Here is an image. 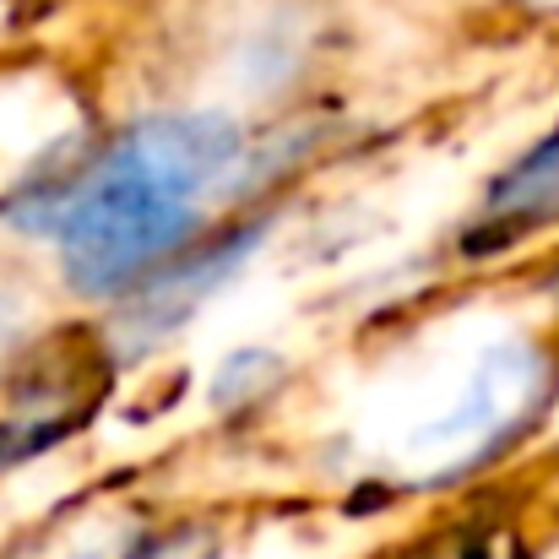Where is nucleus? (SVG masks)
Instances as JSON below:
<instances>
[{
    "label": "nucleus",
    "mask_w": 559,
    "mask_h": 559,
    "mask_svg": "<svg viewBox=\"0 0 559 559\" xmlns=\"http://www.w3.org/2000/svg\"><path fill=\"white\" fill-rule=\"evenodd\" d=\"M234 158L239 136L217 115L136 126L66 195L49 201L66 277L82 294H115L169 261L201 223L206 195L223 186Z\"/></svg>",
    "instance_id": "obj_1"
},
{
    "label": "nucleus",
    "mask_w": 559,
    "mask_h": 559,
    "mask_svg": "<svg viewBox=\"0 0 559 559\" xmlns=\"http://www.w3.org/2000/svg\"><path fill=\"white\" fill-rule=\"evenodd\" d=\"M549 365L527 343H495L478 354L473 374L462 380L456 402L413 429L407 440V467L418 478H451L462 467H478L495 445H506L544 402Z\"/></svg>",
    "instance_id": "obj_2"
},
{
    "label": "nucleus",
    "mask_w": 559,
    "mask_h": 559,
    "mask_svg": "<svg viewBox=\"0 0 559 559\" xmlns=\"http://www.w3.org/2000/svg\"><path fill=\"white\" fill-rule=\"evenodd\" d=\"M559 223V131L549 142H538L516 169H506L489 201H484V234L495 239H516L533 228H555Z\"/></svg>",
    "instance_id": "obj_3"
},
{
    "label": "nucleus",
    "mask_w": 559,
    "mask_h": 559,
    "mask_svg": "<svg viewBox=\"0 0 559 559\" xmlns=\"http://www.w3.org/2000/svg\"><path fill=\"white\" fill-rule=\"evenodd\" d=\"M142 544V527L136 522H120V516H93V522H71L60 527L55 538L22 549L11 559H131V549Z\"/></svg>",
    "instance_id": "obj_4"
},
{
    "label": "nucleus",
    "mask_w": 559,
    "mask_h": 559,
    "mask_svg": "<svg viewBox=\"0 0 559 559\" xmlns=\"http://www.w3.org/2000/svg\"><path fill=\"white\" fill-rule=\"evenodd\" d=\"M131 559H223V533L206 522H186L169 533H142Z\"/></svg>",
    "instance_id": "obj_5"
},
{
    "label": "nucleus",
    "mask_w": 559,
    "mask_h": 559,
    "mask_svg": "<svg viewBox=\"0 0 559 559\" xmlns=\"http://www.w3.org/2000/svg\"><path fill=\"white\" fill-rule=\"evenodd\" d=\"M391 559H489V544H484L478 527H440L429 538H413Z\"/></svg>",
    "instance_id": "obj_6"
},
{
    "label": "nucleus",
    "mask_w": 559,
    "mask_h": 559,
    "mask_svg": "<svg viewBox=\"0 0 559 559\" xmlns=\"http://www.w3.org/2000/svg\"><path fill=\"white\" fill-rule=\"evenodd\" d=\"M16 321H22V316H16V305H11V299H0V354L16 343Z\"/></svg>",
    "instance_id": "obj_7"
}]
</instances>
